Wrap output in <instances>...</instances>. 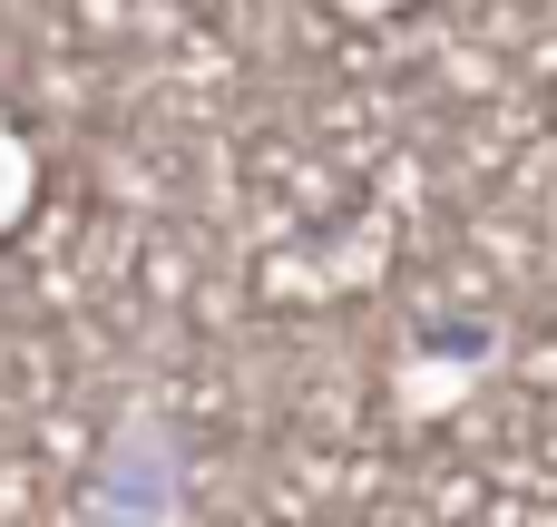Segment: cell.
<instances>
[{"instance_id":"7a4b0ae2","label":"cell","mask_w":557,"mask_h":527,"mask_svg":"<svg viewBox=\"0 0 557 527\" xmlns=\"http://www.w3.org/2000/svg\"><path fill=\"white\" fill-rule=\"evenodd\" d=\"M499 323H470V332H421L411 352H401V411L411 421H441V411H460L490 372H499Z\"/></svg>"},{"instance_id":"3957f363","label":"cell","mask_w":557,"mask_h":527,"mask_svg":"<svg viewBox=\"0 0 557 527\" xmlns=\"http://www.w3.org/2000/svg\"><path fill=\"white\" fill-rule=\"evenodd\" d=\"M29 186H39V156H29V137L0 117V235L20 225V205H29Z\"/></svg>"},{"instance_id":"6da1fadb","label":"cell","mask_w":557,"mask_h":527,"mask_svg":"<svg viewBox=\"0 0 557 527\" xmlns=\"http://www.w3.org/2000/svg\"><path fill=\"white\" fill-rule=\"evenodd\" d=\"M69 527H196V450H186V430H176L166 401L127 391L108 411L98 469L78 479Z\"/></svg>"},{"instance_id":"277c9868","label":"cell","mask_w":557,"mask_h":527,"mask_svg":"<svg viewBox=\"0 0 557 527\" xmlns=\"http://www.w3.org/2000/svg\"><path fill=\"white\" fill-rule=\"evenodd\" d=\"M333 10H352V20H372V10H401V0H333Z\"/></svg>"}]
</instances>
